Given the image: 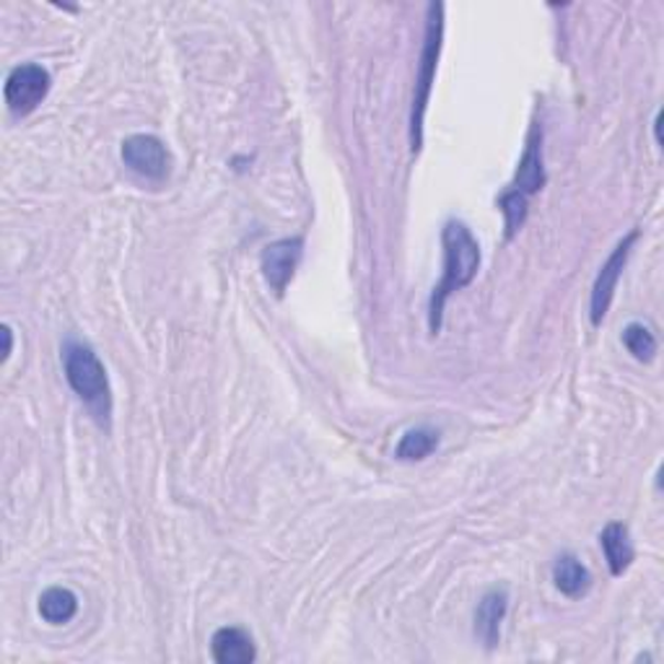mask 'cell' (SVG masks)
I'll use <instances>...</instances> for the list:
<instances>
[{
    "mask_svg": "<svg viewBox=\"0 0 664 664\" xmlns=\"http://www.w3.org/2000/svg\"><path fill=\"white\" fill-rule=\"evenodd\" d=\"M441 245H444V275L434 289L431 304H428V327L434 335L441 330V312H444L447 299L473 283L481 270V245L468 224L457 218L447 221L441 228Z\"/></svg>",
    "mask_w": 664,
    "mask_h": 664,
    "instance_id": "1",
    "label": "cell"
},
{
    "mask_svg": "<svg viewBox=\"0 0 664 664\" xmlns=\"http://www.w3.org/2000/svg\"><path fill=\"white\" fill-rule=\"evenodd\" d=\"M63 371H66L70 390L83 399L86 408L94 410L99 418L106 420V416L112 413V392L110 380H106V369L99 361V356L89 346H83V342L68 340L63 346Z\"/></svg>",
    "mask_w": 664,
    "mask_h": 664,
    "instance_id": "2",
    "label": "cell"
},
{
    "mask_svg": "<svg viewBox=\"0 0 664 664\" xmlns=\"http://www.w3.org/2000/svg\"><path fill=\"white\" fill-rule=\"evenodd\" d=\"M428 24H426V42L424 53H420V66L416 78V94H413V112H410V143L413 154L420 151L424 143V117L428 97H431V83L437 76L439 55H441V37H444V5L431 3L428 5Z\"/></svg>",
    "mask_w": 664,
    "mask_h": 664,
    "instance_id": "3",
    "label": "cell"
},
{
    "mask_svg": "<svg viewBox=\"0 0 664 664\" xmlns=\"http://www.w3.org/2000/svg\"><path fill=\"white\" fill-rule=\"evenodd\" d=\"M53 78L37 63H21L5 78V104L13 114H29L45 102Z\"/></svg>",
    "mask_w": 664,
    "mask_h": 664,
    "instance_id": "4",
    "label": "cell"
},
{
    "mask_svg": "<svg viewBox=\"0 0 664 664\" xmlns=\"http://www.w3.org/2000/svg\"><path fill=\"white\" fill-rule=\"evenodd\" d=\"M639 239V232H631L628 237L620 241V245L612 249L608 262L599 268V273L595 278V285H592V325L599 327L603 325L605 314H608L612 299H616V289L620 275H623V268L628 262V255H631L633 241Z\"/></svg>",
    "mask_w": 664,
    "mask_h": 664,
    "instance_id": "5",
    "label": "cell"
},
{
    "mask_svg": "<svg viewBox=\"0 0 664 664\" xmlns=\"http://www.w3.org/2000/svg\"><path fill=\"white\" fill-rule=\"evenodd\" d=\"M302 252H304L302 237L278 239L273 245H268L266 252H262V275H266L268 285L278 296H283L285 289H289V283L294 281Z\"/></svg>",
    "mask_w": 664,
    "mask_h": 664,
    "instance_id": "6",
    "label": "cell"
},
{
    "mask_svg": "<svg viewBox=\"0 0 664 664\" xmlns=\"http://www.w3.org/2000/svg\"><path fill=\"white\" fill-rule=\"evenodd\" d=\"M123 161L146 180H164L169 175V151L156 135H131L123 140Z\"/></svg>",
    "mask_w": 664,
    "mask_h": 664,
    "instance_id": "7",
    "label": "cell"
},
{
    "mask_svg": "<svg viewBox=\"0 0 664 664\" xmlns=\"http://www.w3.org/2000/svg\"><path fill=\"white\" fill-rule=\"evenodd\" d=\"M542 184H545V167H542V127L534 125L530 131V138H527V148L522 161H519L517 177H514V182L506 192L527 200L534 195V192H540Z\"/></svg>",
    "mask_w": 664,
    "mask_h": 664,
    "instance_id": "8",
    "label": "cell"
},
{
    "mask_svg": "<svg viewBox=\"0 0 664 664\" xmlns=\"http://www.w3.org/2000/svg\"><path fill=\"white\" fill-rule=\"evenodd\" d=\"M211 652H213V660H216L218 664H249V662H255V656H257L252 637H249L247 631H241V628H234V626L218 628V631L213 633Z\"/></svg>",
    "mask_w": 664,
    "mask_h": 664,
    "instance_id": "9",
    "label": "cell"
},
{
    "mask_svg": "<svg viewBox=\"0 0 664 664\" xmlns=\"http://www.w3.org/2000/svg\"><path fill=\"white\" fill-rule=\"evenodd\" d=\"M509 608V595L506 589H491L488 595L481 599L475 610V633L488 649H494L502 639V623Z\"/></svg>",
    "mask_w": 664,
    "mask_h": 664,
    "instance_id": "10",
    "label": "cell"
},
{
    "mask_svg": "<svg viewBox=\"0 0 664 664\" xmlns=\"http://www.w3.org/2000/svg\"><path fill=\"white\" fill-rule=\"evenodd\" d=\"M599 545H603L605 559H608L610 574L612 576H623L628 566L633 563V542H631V532H628L626 525L620 522H610L605 527L603 534H599Z\"/></svg>",
    "mask_w": 664,
    "mask_h": 664,
    "instance_id": "11",
    "label": "cell"
},
{
    "mask_svg": "<svg viewBox=\"0 0 664 664\" xmlns=\"http://www.w3.org/2000/svg\"><path fill=\"white\" fill-rule=\"evenodd\" d=\"M553 582H555V587H559L561 595H566L571 599H579L592 589L589 569L571 553L561 555V559L555 561Z\"/></svg>",
    "mask_w": 664,
    "mask_h": 664,
    "instance_id": "12",
    "label": "cell"
},
{
    "mask_svg": "<svg viewBox=\"0 0 664 664\" xmlns=\"http://www.w3.org/2000/svg\"><path fill=\"white\" fill-rule=\"evenodd\" d=\"M78 597L68 587H49L40 595V616L53 626H66L76 618Z\"/></svg>",
    "mask_w": 664,
    "mask_h": 664,
    "instance_id": "13",
    "label": "cell"
},
{
    "mask_svg": "<svg viewBox=\"0 0 664 664\" xmlns=\"http://www.w3.org/2000/svg\"><path fill=\"white\" fill-rule=\"evenodd\" d=\"M437 447H439V434L434 431V428L428 426L410 428V431H405L403 439H399L395 457L403 462H420L426 460V457Z\"/></svg>",
    "mask_w": 664,
    "mask_h": 664,
    "instance_id": "14",
    "label": "cell"
},
{
    "mask_svg": "<svg viewBox=\"0 0 664 664\" xmlns=\"http://www.w3.org/2000/svg\"><path fill=\"white\" fill-rule=\"evenodd\" d=\"M623 346L628 348V353H633V359H637V361H652L656 356L654 333L641 323H631L626 327V330H623Z\"/></svg>",
    "mask_w": 664,
    "mask_h": 664,
    "instance_id": "15",
    "label": "cell"
},
{
    "mask_svg": "<svg viewBox=\"0 0 664 664\" xmlns=\"http://www.w3.org/2000/svg\"><path fill=\"white\" fill-rule=\"evenodd\" d=\"M3 340H5V346H3V361H9V356H11V351H13V335H11V327H9V325L3 327Z\"/></svg>",
    "mask_w": 664,
    "mask_h": 664,
    "instance_id": "16",
    "label": "cell"
}]
</instances>
